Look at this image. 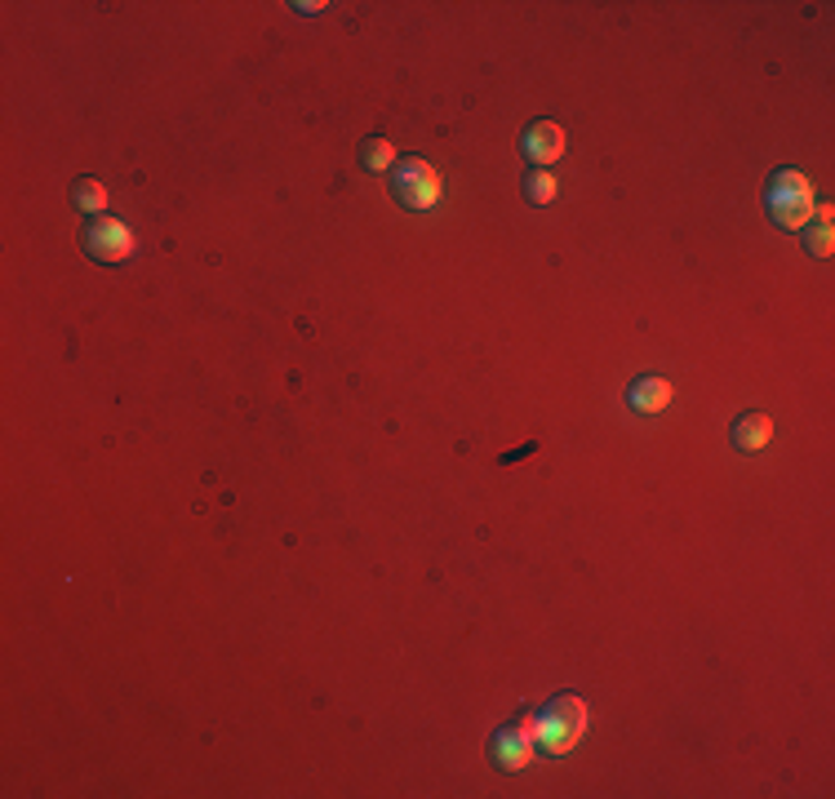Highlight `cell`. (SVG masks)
Instances as JSON below:
<instances>
[{"mask_svg":"<svg viewBox=\"0 0 835 799\" xmlns=\"http://www.w3.org/2000/svg\"><path fill=\"white\" fill-rule=\"evenodd\" d=\"M529 724H534V742H538L547 755H569V751L577 747V738L587 732V706H583V697L560 693V697H551Z\"/></svg>","mask_w":835,"mask_h":799,"instance_id":"1","label":"cell"},{"mask_svg":"<svg viewBox=\"0 0 835 799\" xmlns=\"http://www.w3.org/2000/svg\"><path fill=\"white\" fill-rule=\"evenodd\" d=\"M764 210L778 227L796 231L813 218V182L800 169H778L764 187Z\"/></svg>","mask_w":835,"mask_h":799,"instance_id":"2","label":"cell"},{"mask_svg":"<svg viewBox=\"0 0 835 799\" xmlns=\"http://www.w3.org/2000/svg\"><path fill=\"white\" fill-rule=\"evenodd\" d=\"M392 195L401 200L409 214H422V210H431L436 200H440V174H436L422 156H409V160H401V169L392 174Z\"/></svg>","mask_w":835,"mask_h":799,"instance_id":"3","label":"cell"},{"mask_svg":"<svg viewBox=\"0 0 835 799\" xmlns=\"http://www.w3.org/2000/svg\"><path fill=\"white\" fill-rule=\"evenodd\" d=\"M489 760L502 768V773H516L534 760V724L529 719H516V724H502L493 738H489Z\"/></svg>","mask_w":835,"mask_h":799,"instance_id":"4","label":"cell"},{"mask_svg":"<svg viewBox=\"0 0 835 799\" xmlns=\"http://www.w3.org/2000/svg\"><path fill=\"white\" fill-rule=\"evenodd\" d=\"M85 253L94 258V262H124L130 258V249H134V236H130V227H124L120 218H107V214H98L90 227H85Z\"/></svg>","mask_w":835,"mask_h":799,"instance_id":"5","label":"cell"},{"mask_svg":"<svg viewBox=\"0 0 835 799\" xmlns=\"http://www.w3.org/2000/svg\"><path fill=\"white\" fill-rule=\"evenodd\" d=\"M521 152H525V160H534V165L560 160V156H564V129L551 124V120H534V124L521 133Z\"/></svg>","mask_w":835,"mask_h":799,"instance_id":"6","label":"cell"},{"mask_svg":"<svg viewBox=\"0 0 835 799\" xmlns=\"http://www.w3.org/2000/svg\"><path fill=\"white\" fill-rule=\"evenodd\" d=\"M671 382L667 378H635L631 386H627V405L635 409V414H663L667 405H671Z\"/></svg>","mask_w":835,"mask_h":799,"instance_id":"7","label":"cell"},{"mask_svg":"<svg viewBox=\"0 0 835 799\" xmlns=\"http://www.w3.org/2000/svg\"><path fill=\"white\" fill-rule=\"evenodd\" d=\"M768 440H774V418H768V414H742L733 422V449L738 453H755Z\"/></svg>","mask_w":835,"mask_h":799,"instance_id":"8","label":"cell"},{"mask_svg":"<svg viewBox=\"0 0 835 799\" xmlns=\"http://www.w3.org/2000/svg\"><path fill=\"white\" fill-rule=\"evenodd\" d=\"M72 205L81 210V214H103L107 210V187L98 182V178H76L72 182Z\"/></svg>","mask_w":835,"mask_h":799,"instance_id":"9","label":"cell"},{"mask_svg":"<svg viewBox=\"0 0 835 799\" xmlns=\"http://www.w3.org/2000/svg\"><path fill=\"white\" fill-rule=\"evenodd\" d=\"M392 160H396V147H392L387 139H378V133H373V139H365V143H360V165H365L369 174H382V169H392Z\"/></svg>","mask_w":835,"mask_h":799,"instance_id":"10","label":"cell"},{"mask_svg":"<svg viewBox=\"0 0 835 799\" xmlns=\"http://www.w3.org/2000/svg\"><path fill=\"white\" fill-rule=\"evenodd\" d=\"M525 200H529V205H551V200H556V178L547 169L525 174Z\"/></svg>","mask_w":835,"mask_h":799,"instance_id":"11","label":"cell"},{"mask_svg":"<svg viewBox=\"0 0 835 799\" xmlns=\"http://www.w3.org/2000/svg\"><path fill=\"white\" fill-rule=\"evenodd\" d=\"M809 249H813L818 258H826V253H831V205H822L818 227H813V236H809Z\"/></svg>","mask_w":835,"mask_h":799,"instance_id":"12","label":"cell"}]
</instances>
